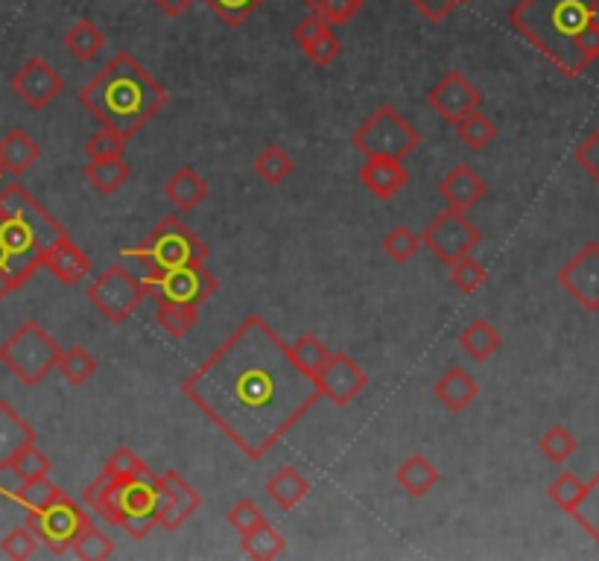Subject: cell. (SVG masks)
<instances>
[{
  "label": "cell",
  "mask_w": 599,
  "mask_h": 561,
  "mask_svg": "<svg viewBox=\"0 0 599 561\" xmlns=\"http://www.w3.org/2000/svg\"><path fill=\"white\" fill-rule=\"evenodd\" d=\"M181 392L248 459H264L322 400L293 348L264 319L248 316L208 360L181 381Z\"/></svg>",
  "instance_id": "obj_1"
},
{
  "label": "cell",
  "mask_w": 599,
  "mask_h": 561,
  "mask_svg": "<svg viewBox=\"0 0 599 561\" xmlns=\"http://www.w3.org/2000/svg\"><path fill=\"white\" fill-rule=\"evenodd\" d=\"M509 21L564 77H582L599 59V0H518Z\"/></svg>",
  "instance_id": "obj_2"
},
{
  "label": "cell",
  "mask_w": 599,
  "mask_h": 561,
  "mask_svg": "<svg viewBox=\"0 0 599 561\" xmlns=\"http://www.w3.org/2000/svg\"><path fill=\"white\" fill-rule=\"evenodd\" d=\"M67 231L21 184L0 188V302L44 267V257Z\"/></svg>",
  "instance_id": "obj_3"
},
{
  "label": "cell",
  "mask_w": 599,
  "mask_h": 561,
  "mask_svg": "<svg viewBox=\"0 0 599 561\" xmlns=\"http://www.w3.org/2000/svg\"><path fill=\"white\" fill-rule=\"evenodd\" d=\"M77 97L100 124L124 138L141 132L167 105V88L132 53L112 56Z\"/></svg>",
  "instance_id": "obj_4"
},
{
  "label": "cell",
  "mask_w": 599,
  "mask_h": 561,
  "mask_svg": "<svg viewBox=\"0 0 599 561\" xmlns=\"http://www.w3.org/2000/svg\"><path fill=\"white\" fill-rule=\"evenodd\" d=\"M124 255L141 260L146 269H173L205 264L208 246L179 217H164L138 246L124 248Z\"/></svg>",
  "instance_id": "obj_5"
},
{
  "label": "cell",
  "mask_w": 599,
  "mask_h": 561,
  "mask_svg": "<svg viewBox=\"0 0 599 561\" xmlns=\"http://www.w3.org/2000/svg\"><path fill=\"white\" fill-rule=\"evenodd\" d=\"M59 357H62V348L50 336L39 322L18 324V331L12 333L7 343H0V362L18 378L27 390L39 386L50 371L59 366Z\"/></svg>",
  "instance_id": "obj_6"
},
{
  "label": "cell",
  "mask_w": 599,
  "mask_h": 561,
  "mask_svg": "<svg viewBox=\"0 0 599 561\" xmlns=\"http://www.w3.org/2000/svg\"><path fill=\"white\" fill-rule=\"evenodd\" d=\"M352 143L366 158H395V162H404L407 155L419 150L421 132L416 126H409V120H404L398 109L381 105L374 115H369V120H362L360 129L354 132Z\"/></svg>",
  "instance_id": "obj_7"
},
{
  "label": "cell",
  "mask_w": 599,
  "mask_h": 561,
  "mask_svg": "<svg viewBox=\"0 0 599 561\" xmlns=\"http://www.w3.org/2000/svg\"><path fill=\"white\" fill-rule=\"evenodd\" d=\"M143 293L153 295L155 302H176V305H202L219 290V281L214 272H208L205 264H191V267L173 269H150L146 278H141Z\"/></svg>",
  "instance_id": "obj_8"
},
{
  "label": "cell",
  "mask_w": 599,
  "mask_h": 561,
  "mask_svg": "<svg viewBox=\"0 0 599 561\" xmlns=\"http://www.w3.org/2000/svg\"><path fill=\"white\" fill-rule=\"evenodd\" d=\"M143 298H146V293H143L141 281L124 264L105 267L94 278V284L88 286V302L112 324H124L141 307Z\"/></svg>",
  "instance_id": "obj_9"
},
{
  "label": "cell",
  "mask_w": 599,
  "mask_h": 561,
  "mask_svg": "<svg viewBox=\"0 0 599 561\" xmlns=\"http://www.w3.org/2000/svg\"><path fill=\"white\" fill-rule=\"evenodd\" d=\"M86 523H91L88 512L77 500H71L65 492L44 509L27 512V526L53 556H65Z\"/></svg>",
  "instance_id": "obj_10"
},
{
  "label": "cell",
  "mask_w": 599,
  "mask_h": 561,
  "mask_svg": "<svg viewBox=\"0 0 599 561\" xmlns=\"http://www.w3.org/2000/svg\"><path fill=\"white\" fill-rule=\"evenodd\" d=\"M419 238L421 246H428L430 255L447 267L480 246V229L466 217V211L457 208H445L438 217L430 219L428 229L421 231Z\"/></svg>",
  "instance_id": "obj_11"
},
{
  "label": "cell",
  "mask_w": 599,
  "mask_h": 561,
  "mask_svg": "<svg viewBox=\"0 0 599 561\" xmlns=\"http://www.w3.org/2000/svg\"><path fill=\"white\" fill-rule=\"evenodd\" d=\"M559 284L588 314L599 310V243L590 240L559 269Z\"/></svg>",
  "instance_id": "obj_12"
},
{
  "label": "cell",
  "mask_w": 599,
  "mask_h": 561,
  "mask_svg": "<svg viewBox=\"0 0 599 561\" xmlns=\"http://www.w3.org/2000/svg\"><path fill=\"white\" fill-rule=\"evenodd\" d=\"M316 390L333 407H348L354 398H360L369 386V374L348 357V354H331L322 371L314 378Z\"/></svg>",
  "instance_id": "obj_13"
},
{
  "label": "cell",
  "mask_w": 599,
  "mask_h": 561,
  "mask_svg": "<svg viewBox=\"0 0 599 561\" xmlns=\"http://www.w3.org/2000/svg\"><path fill=\"white\" fill-rule=\"evenodd\" d=\"M202 506V497L179 471H164L158 476V492H155V514H158V526L167 533H176L181 523L188 521Z\"/></svg>",
  "instance_id": "obj_14"
},
{
  "label": "cell",
  "mask_w": 599,
  "mask_h": 561,
  "mask_svg": "<svg viewBox=\"0 0 599 561\" xmlns=\"http://www.w3.org/2000/svg\"><path fill=\"white\" fill-rule=\"evenodd\" d=\"M10 86L21 103L41 112V109H48V105L65 91V79H62V74H59L56 67L50 65L48 59L33 56L27 65L21 67L18 74L12 77Z\"/></svg>",
  "instance_id": "obj_15"
},
{
  "label": "cell",
  "mask_w": 599,
  "mask_h": 561,
  "mask_svg": "<svg viewBox=\"0 0 599 561\" xmlns=\"http://www.w3.org/2000/svg\"><path fill=\"white\" fill-rule=\"evenodd\" d=\"M428 103L442 120H447V124H459L462 117H468L471 112L480 109L483 94H480L459 71H450V74H445V77L438 79V86L430 88Z\"/></svg>",
  "instance_id": "obj_16"
},
{
  "label": "cell",
  "mask_w": 599,
  "mask_h": 561,
  "mask_svg": "<svg viewBox=\"0 0 599 561\" xmlns=\"http://www.w3.org/2000/svg\"><path fill=\"white\" fill-rule=\"evenodd\" d=\"M293 39L302 44V50H305L307 59H310L316 67H328L333 59L340 56V50H343V44L336 39L331 24H324V21L316 18V15H307V18L295 21Z\"/></svg>",
  "instance_id": "obj_17"
},
{
  "label": "cell",
  "mask_w": 599,
  "mask_h": 561,
  "mask_svg": "<svg viewBox=\"0 0 599 561\" xmlns=\"http://www.w3.org/2000/svg\"><path fill=\"white\" fill-rule=\"evenodd\" d=\"M362 188L378 200H395L409 184L407 167L395 158H366L360 167Z\"/></svg>",
  "instance_id": "obj_18"
},
{
  "label": "cell",
  "mask_w": 599,
  "mask_h": 561,
  "mask_svg": "<svg viewBox=\"0 0 599 561\" xmlns=\"http://www.w3.org/2000/svg\"><path fill=\"white\" fill-rule=\"evenodd\" d=\"M438 193H442V200L447 202V208L468 211L474 208L476 202L488 193V184H485L483 176H476L474 167L459 164V167H454V170L447 173L445 179L438 181Z\"/></svg>",
  "instance_id": "obj_19"
},
{
  "label": "cell",
  "mask_w": 599,
  "mask_h": 561,
  "mask_svg": "<svg viewBox=\"0 0 599 561\" xmlns=\"http://www.w3.org/2000/svg\"><path fill=\"white\" fill-rule=\"evenodd\" d=\"M36 445V430L12 409L10 400H0V471H10L24 447Z\"/></svg>",
  "instance_id": "obj_20"
},
{
  "label": "cell",
  "mask_w": 599,
  "mask_h": 561,
  "mask_svg": "<svg viewBox=\"0 0 599 561\" xmlns=\"http://www.w3.org/2000/svg\"><path fill=\"white\" fill-rule=\"evenodd\" d=\"M44 267H48L65 286H77L82 284L88 272H91V260H88L86 252L71 240V234H65V238L59 240L56 246L48 252Z\"/></svg>",
  "instance_id": "obj_21"
},
{
  "label": "cell",
  "mask_w": 599,
  "mask_h": 561,
  "mask_svg": "<svg viewBox=\"0 0 599 561\" xmlns=\"http://www.w3.org/2000/svg\"><path fill=\"white\" fill-rule=\"evenodd\" d=\"M41 146L29 138L24 129H12L0 138V173L3 176H24V173L39 162Z\"/></svg>",
  "instance_id": "obj_22"
},
{
  "label": "cell",
  "mask_w": 599,
  "mask_h": 561,
  "mask_svg": "<svg viewBox=\"0 0 599 561\" xmlns=\"http://www.w3.org/2000/svg\"><path fill=\"white\" fill-rule=\"evenodd\" d=\"M433 395L438 398V404L450 412H462L476 400L480 395V386L476 381L468 374L466 369H459V366H450V369L442 374L433 386Z\"/></svg>",
  "instance_id": "obj_23"
},
{
  "label": "cell",
  "mask_w": 599,
  "mask_h": 561,
  "mask_svg": "<svg viewBox=\"0 0 599 561\" xmlns=\"http://www.w3.org/2000/svg\"><path fill=\"white\" fill-rule=\"evenodd\" d=\"M208 181L202 179L193 167H181V170L173 173L170 179H167V184H164V196H167L179 211L200 208L202 202L208 200Z\"/></svg>",
  "instance_id": "obj_24"
},
{
  "label": "cell",
  "mask_w": 599,
  "mask_h": 561,
  "mask_svg": "<svg viewBox=\"0 0 599 561\" xmlns=\"http://www.w3.org/2000/svg\"><path fill=\"white\" fill-rule=\"evenodd\" d=\"M267 495H269V500L278 506V509L293 512L295 506L302 503V500L310 495V483H307L305 476L298 474L293 466H284L276 476H269Z\"/></svg>",
  "instance_id": "obj_25"
},
{
  "label": "cell",
  "mask_w": 599,
  "mask_h": 561,
  "mask_svg": "<svg viewBox=\"0 0 599 561\" xmlns=\"http://www.w3.org/2000/svg\"><path fill=\"white\" fill-rule=\"evenodd\" d=\"M395 480H398V485L409 497H424L438 483V471L428 457L412 454V457L400 462V468L395 471Z\"/></svg>",
  "instance_id": "obj_26"
},
{
  "label": "cell",
  "mask_w": 599,
  "mask_h": 561,
  "mask_svg": "<svg viewBox=\"0 0 599 561\" xmlns=\"http://www.w3.org/2000/svg\"><path fill=\"white\" fill-rule=\"evenodd\" d=\"M459 345H462V352L476 362H485L488 357H495L500 352V333L495 331V324H488L485 319H474V322L468 324L462 336H459Z\"/></svg>",
  "instance_id": "obj_27"
},
{
  "label": "cell",
  "mask_w": 599,
  "mask_h": 561,
  "mask_svg": "<svg viewBox=\"0 0 599 561\" xmlns=\"http://www.w3.org/2000/svg\"><path fill=\"white\" fill-rule=\"evenodd\" d=\"M155 322L173 340H181L200 322V305H176V302H155Z\"/></svg>",
  "instance_id": "obj_28"
},
{
  "label": "cell",
  "mask_w": 599,
  "mask_h": 561,
  "mask_svg": "<svg viewBox=\"0 0 599 561\" xmlns=\"http://www.w3.org/2000/svg\"><path fill=\"white\" fill-rule=\"evenodd\" d=\"M65 48L71 50V56H77L79 62H91L105 50L103 29L97 27L94 21H79L65 33Z\"/></svg>",
  "instance_id": "obj_29"
},
{
  "label": "cell",
  "mask_w": 599,
  "mask_h": 561,
  "mask_svg": "<svg viewBox=\"0 0 599 561\" xmlns=\"http://www.w3.org/2000/svg\"><path fill=\"white\" fill-rule=\"evenodd\" d=\"M240 547H243V552L252 556V559H276V556H281V552L286 550V541L284 535L278 533L272 523L260 521L255 530H248V533L243 535Z\"/></svg>",
  "instance_id": "obj_30"
},
{
  "label": "cell",
  "mask_w": 599,
  "mask_h": 561,
  "mask_svg": "<svg viewBox=\"0 0 599 561\" xmlns=\"http://www.w3.org/2000/svg\"><path fill=\"white\" fill-rule=\"evenodd\" d=\"M86 179L94 184L103 196H112L129 179V164L124 158H103V162H88Z\"/></svg>",
  "instance_id": "obj_31"
},
{
  "label": "cell",
  "mask_w": 599,
  "mask_h": 561,
  "mask_svg": "<svg viewBox=\"0 0 599 561\" xmlns=\"http://www.w3.org/2000/svg\"><path fill=\"white\" fill-rule=\"evenodd\" d=\"M0 495L10 497L12 503L24 506L27 512H36V509H44L48 503H53V500L62 495V488L50 483L48 476H39V480H27V483H21L18 492H7V488H0Z\"/></svg>",
  "instance_id": "obj_32"
},
{
  "label": "cell",
  "mask_w": 599,
  "mask_h": 561,
  "mask_svg": "<svg viewBox=\"0 0 599 561\" xmlns=\"http://www.w3.org/2000/svg\"><path fill=\"white\" fill-rule=\"evenodd\" d=\"M454 126H457L459 141L466 143L468 150H474V153H480L485 146H492L497 138V124L488 115H483L480 109L471 112L468 117H462V120Z\"/></svg>",
  "instance_id": "obj_33"
},
{
  "label": "cell",
  "mask_w": 599,
  "mask_h": 561,
  "mask_svg": "<svg viewBox=\"0 0 599 561\" xmlns=\"http://www.w3.org/2000/svg\"><path fill=\"white\" fill-rule=\"evenodd\" d=\"M71 552L82 561H105L115 556V544H112V538L91 521L79 530V535L74 538V544H71Z\"/></svg>",
  "instance_id": "obj_34"
},
{
  "label": "cell",
  "mask_w": 599,
  "mask_h": 561,
  "mask_svg": "<svg viewBox=\"0 0 599 561\" xmlns=\"http://www.w3.org/2000/svg\"><path fill=\"white\" fill-rule=\"evenodd\" d=\"M293 158H290V153H286L281 143H269L267 150L255 158V173L267 181V184H281V181H286L293 176Z\"/></svg>",
  "instance_id": "obj_35"
},
{
  "label": "cell",
  "mask_w": 599,
  "mask_h": 561,
  "mask_svg": "<svg viewBox=\"0 0 599 561\" xmlns=\"http://www.w3.org/2000/svg\"><path fill=\"white\" fill-rule=\"evenodd\" d=\"M59 371H62V378H65L71 386H82L97 374V360L94 354L82 348V345H74V348H67L59 357Z\"/></svg>",
  "instance_id": "obj_36"
},
{
  "label": "cell",
  "mask_w": 599,
  "mask_h": 561,
  "mask_svg": "<svg viewBox=\"0 0 599 561\" xmlns=\"http://www.w3.org/2000/svg\"><path fill=\"white\" fill-rule=\"evenodd\" d=\"M571 518L590 535V541L599 544V471L590 476V483H585V495L579 497Z\"/></svg>",
  "instance_id": "obj_37"
},
{
  "label": "cell",
  "mask_w": 599,
  "mask_h": 561,
  "mask_svg": "<svg viewBox=\"0 0 599 561\" xmlns=\"http://www.w3.org/2000/svg\"><path fill=\"white\" fill-rule=\"evenodd\" d=\"M305 7L310 10V15L322 18L324 24L343 27V24L360 15L362 0H305Z\"/></svg>",
  "instance_id": "obj_38"
},
{
  "label": "cell",
  "mask_w": 599,
  "mask_h": 561,
  "mask_svg": "<svg viewBox=\"0 0 599 561\" xmlns=\"http://www.w3.org/2000/svg\"><path fill=\"white\" fill-rule=\"evenodd\" d=\"M293 357L295 362L302 366V369L310 374V378H316L319 371H322V366L328 362V357H331V352H328V345L316 336V333H302L298 340H295L293 345Z\"/></svg>",
  "instance_id": "obj_39"
},
{
  "label": "cell",
  "mask_w": 599,
  "mask_h": 561,
  "mask_svg": "<svg viewBox=\"0 0 599 561\" xmlns=\"http://www.w3.org/2000/svg\"><path fill=\"white\" fill-rule=\"evenodd\" d=\"M226 27H240L243 21L252 18L267 0H200Z\"/></svg>",
  "instance_id": "obj_40"
},
{
  "label": "cell",
  "mask_w": 599,
  "mask_h": 561,
  "mask_svg": "<svg viewBox=\"0 0 599 561\" xmlns=\"http://www.w3.org/2000/svg\"><path fill=\"white\" fill-rule=\"evenodd\" d=\"M538 447H541V454L550 459L552 466H564V462L576 454V447L579 445H576V436H573L571 430L556 424V428H550L547 433H544Z\"/></svg>",
  "instance_id": "obj_41"
},
{
  "label": "cell",
  "mask_w": 599,
  "mask_h": 561,
  "mask_svg": "<svg viewBox=\"0 0 599 561\" xmlns=\"http://www.w3.org/2000/svg\"><path fill=\"white\" fill-rule=\"evenodd\" d=\"M421 248V238L407 226H395V229L383 238V252L386 257H392L395 264H409L412 257L419 255Z\"/></svg>",
  "instance_id": "obj_42"
},
{
  "label": "cell",
  "mask_w": 599,
  "mask_h": 561,
  "mask_svg": "<svg viewBox=\"0 0 599 561\" xmlns=\"http://www.w3.org/2000/svg\"><path fill=\"white\" fill-rule=\"evenodd\" d=\"M126 141H129V138H124V135L115 132V129L103 126L100 132H94L86 141L88 162H103V158H124Z\"/></svg>",
  "instance_id": "obj_43"
},
{
  "label": "cell",
  "mask_w": 599,
  "mask_h": 561,
  "mask_svg": "<svg viewBox=\"0 0 599 561\" xmlns=\"http://www.w3.org/2000/svg\"><path fill=\"white\" fill-rule=\"evenodd\" d=\"M485 278H488V272H485L483 264L474 260L471 255L459 257V260L450 264V281H454V286H457L462 295H474L476 290L485 284Z\"/></svg>",
  "instance_id": "obj_44"
},
{
  "label": "cell",
  "mask_w": 599,
  "mask_h": 561,
  "mask_svg": "<svg viewBox=\"0 0 599 561\" xmlns=\"http://www.w3.org/2000/svg\"><path fill=\"white\" fill-rule=\"evenodd\" d=\"M547 495H550V500L559 506L561 512L571 514L573 509H576V503H579V497L585 495V483H582L576 474H571V471H564V474H559L552 480Z\"/></svg>",
  "instance_id": "obj_45"
},
{
  "label": "cell",
  "mask_w": 599,
  "mask_h": 561,
  "mask_svg": "<svg viewBox=\"0 0 599 561\" xmlns=\"http://www.w3.org/2000/svg\"><path fill=\"white\" fill-rule=\"evenodd\" d=\"M0 552H3L7 559H15V561L33 559V556L39 552V538L33 535L29 526H18V530H12V533L3 535Z\"/></svg>",
  "instance_id": "obj_46"
},
{
  "label": "cell",
  "mask_w": 599,
  "mask_h": 561,
  "mask_svg": "<svg viewBox=\"0 0 599 561\" xmlns=\"http://www.w3.org/2000/svg\"><path fill=\"white\" fill-rule=\"evenodd\" d=\"M10 471L18 476L21 483H27V480H39V476L50 474V459L41 454L39 447L29 445V447H24V450H21L18 459L12 462Z\"/></svg>",
  "instance_id": "obj_47"
},
{
  "label": "cell",
  "mask_w": 599,
  "mask_h": 561,
  "mask_svg": "<svg viewBox=\"0 0 599 561\" xmlns=\"http://www.w3.org/2000/svg\"><path fill=\"white\" fill-rule=\"evenodd\" d=\"M576 164L599 184V129H594V132L576 146Z\"/></svg>",
  "instance_id": "obj_48"
},
{
  "label": "cell",
  "mask_w": 599,
  "mask_h": 561,
  "mask_svg": "<svg viewBox=\"0 0 599 561\" xmlns=\"http://www.w3.org/2000/svg\"><path fill=\"white\" fill-rule=\"evenodd\" d=\"M226 518H229V523L234 526V530H238L240 535H246L248 530H255L257 523L267 521V518H264V512H260V509H257V503H252V500H240V503L234 506V509H231Z\"/></svg>",
  "instance_id": "obj_49"
},
{
  "label": "cell",
  "mask_w": 599,
  "mask_h": 561,
  "mask_svg": "<svg viewBox=\"0 0 599 561\" xmlns=\"http://www.w3.org/2000/svg\"><path fill=\"white\" fill-rule=\"evenodd\" d=\"M141 468L143 462L135 457V450H129V447H117L115 454H112V459L105 462V471L112 476H135Z\"/></svg>",
  "instance_id": "obj_50"
},
{
  "label": "cell",
  "mask_w": 599,
  "mask_h": 561,
  "mask_svg": "<svg viewBox=\"0 0 599 561\" xmlns=\"http://www.w3.org/2000/svg\"><path fill=\"white\" fill-rule=\"evenodd\" d=\"M409 3H412L424 18L433 21V24L445 21L447 15L459 7V0H409Z\"/></svg>",
  "instance_id": "obj_51"
},
{
  "label": "cell",
  "mask_w": 599,
  "mask_h": 561,
  "mask_svg": "<svg viewBox=\"0 0 599 561\" xmlns=\"http://www.w3.org/2000/svg\"><path fill=\"white\" fill-rule=\"evenodd\" d=\"M124 526L126 533L132 535L135 541H141V538H146V535L153 533L155 526H158V514L155 512H138V514H129V518H124Z\"/></svg>",
  "instance_id": "obj_52"
},
{
  "label": "cell",
  "mask_w": 599,
  "mask_h": 561,
  "mask_svg": "<svg viewBox=\"0 0 599 561\" xmlns=\"http://www.w3.org/2000/svg\"><path fill=\"white\" fill-rule=\"evenodd\" d=\"M153 3L167 15V18H179V15H184V12L191 10L196 0H153Z\"/></svg>",
  "instance_id": "obj_53"
},
{
  "label": "cell",
  "mask_w": 599,
  "mask_h": 561,
  "mask_svg": "<svg viewBox=\"0 0 599 561\" xmlns=\"http://www.w3.org/2000/svg\"><path fill=\"white\" fill-rule=\"evenodd\" d=\"M459 3H466V0H459Z\"/></svg>",
  "instance_id": "obj_54"
},
{
  "label": "cell",
  "mask_w": 599,
  "mask_h": 561,
  "mask_svg": "<svg viewBox=\"0 0 599 561\" xmlns=\"http://www.w3.org/2000/svg\"><path fill=\"white\" fill-rule=\"evenodd\" d=\"M0 179H3V173H0Z\"/></svg>",
  "instance_id": "obj_55"
}]
</instances>
